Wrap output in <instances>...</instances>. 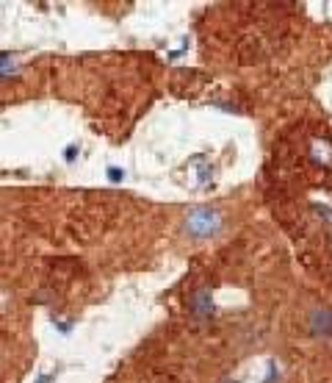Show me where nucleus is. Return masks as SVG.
<instances>
[{"instance_id":"obj_1","label":"nucleus","mask_w":332,"mask_h":383,"mask_svg":"<svg viewBox=\"0 0 332 383\" xmlns=\"http://www.w3.org/2000/svg\"><path fill=\"white\" fill-rule=\"evenodd\" d=\"M183 231L194 239H211L222 231V217L213 208H194L183 220Z\"/></svg>"},{"instance_id":"obj_3","label":"nucleus","mask_w":332,"mask_h":383,"mask_svg":"<svg viewBox=\"0 0 332 383\" xmlns=\"http://www.w3.org/2000/svg\"><path fill=\"white\" fill-rule=\"evenodd\" d=\"M191 314L197 320H211L213 317V300H211V289L208 286H199L191 294Z\"/></svg>"},{"instance_id":"obj_2","label":"nucleus","mask_w":332,"mask_h":383,"mask_svg":"<svg viewBox=\"0 0 332 383\" xmlns=\"http://www.w3.org/2000/svg\"><path fill=\"white\" fill-rule=\"evenodd\" d=\"M307 328H310V333L316 336V339H329L332 336V308L327 305H318V308L310 311V317H307Z\"/></svg>"},{"instance_id":"obj_4","label":"nucleus","mask_w":332,"mask_h":383,"mask_svg":"<svg viewBox=\"0 0 332 383\" xmlns=\"http://www.w3.org/2000/svg\"><path fill=\"white\" fill-rule=\"evenodd\" d=\"M17 73V61L9 56V53H3V78H9V75Z\"/></svg>"}]
</instances>
